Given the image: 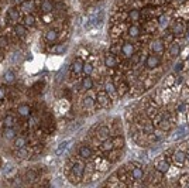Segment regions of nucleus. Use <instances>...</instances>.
Wrapping results in <instances>:
<instances>
[{
    "mask_svg": "<svg viewBox=\"0 0 189 188\" xmlns=\"http://www.w3.org/2000/svg\"><path fill=\"white\" fill-rule=\"evenodd\" d=\"M160 64H161V58H160L158 54H151V55H148L146 59V66L150 68V70H155V68H158Z\"/></svg>",
    "mask_w": 189,
    "mask_h": 188,
    "instance_id": "f257e3e1",
    "label": "nucleus"
},
{
    "mask_svg": "<svg viewBox=\"0 0 189 188\" xmlns=\"http://www.w3.org/2000/svg\"><path fill=\"white\" fill-rule=\"evenodd\" d=\"M185 31H186V23L174 21L171 24V34H174V36H182Z\"/></svg>",
    "mask_w": 189,
    "mask_h": 188,
    "instance_id": "f03ea898",
    "label": "nucleus"
},
{
    "mask_svg": "<svg viewBox=\"0 0 189 188\" xmlns=\"http://www.w3.org/2000/svg\"><path fill=\"white\" fill-rule=\"evenodd\" d=\"M171 168V166H169V163L167 161V159H158L155 161V170L158 171V173H168V170Z\"/></svg>",
    "mask_w": 189,
    "mask_h": 188,
    "instance_id": "7ed1b4c3",
    "label": "nucleus"
},
{
    "mask_svg": "<svg viewBox=\"0 0 189 188\" xmlns=\"http://www.w3.org/2000/svg\"><path fill=\"white\" fill-rule=\"evenodd\" d=\"M110 99L112 98H110L109 93L106 92V91H102V92L98 93V102L100 103V106H103V107L110 106Z\"/></svg>",
    "mask_w": 189,
    "mask_h": 188,
    "instance_id": "20e7f679",
    "label": "nucleus"
},
{
    "mask_svg": "<svg viewBox=\"0 0 189 188\" xmlns=\"http://www.w3.org/2000/svg\"><path fill=\"white\" fill-rule=\"evenodd\" d=\"M121 52H123L124 57H127V58H131V57L134 55V45L131 44V43H128V41H126V43H123V45H121Z\"/></svg>",
    "mask_w": 189,
    "mask_h": 188,
    "instance_id": "39448f33",
    "label": "nucleus"
},
{
    "mask_svg": "<svg viewBox=\"0 0 189 188\" xmlns=\"http://www.w3.org/2000/svg\"><path fill=\"white\" fill-rule=\"evenodd\" d=\"M151 48H153V51L155 52V54H162L164 50H165V47H164V41L160 40V38H157V40L153 41V44H151Z\"/></svg>",
    "mask_w": 189,
    "mask_h": 188,
    "instance_id": "423d86ee",
    "label": "nucleus"
},
{
    "mask_svg": "<svg viewBox=\"0 0 189 188\" xmlns=\"http://www.w3.org/2000/svg\"><path fill=\"white\" fill-rule=\"evenodd\" d=\"M174 161L178 164V166H181V164H185L186 161V153L183 150H178L174 153Z\"/></svg>",
    "mask_w": 189,
    "mask_h": 188,
    "instance_id": "0eeeda50",
    "label": "nucleus"
},
{
    "mask_svg": "<svg viewBox=\"0 0 189 188\" xmlns=\"http://www.w3.org/2000/svg\"><path fill=\"white\" fill-rule=\"evenodd\" d=\"M105 64L107 68H114V66H117V64H119V59L113 55V54H109V55L105 57Z\"/></svg>",
    "mask_w": 189,
    "mask_h": 188,
    "instance_id": "6e6552de",
    "label": "nucleus"
},
{
    "mask_svg": "<svg viewBox=\"0 0 189 188\" xmlns=\"http://www.w3.org/2000/svg\"><path fill=\"white\" fill-rule=\"evenodd\" d=\"M83 171H85L83 163H76V164L72 167V174L76 175V177H82V175H83Z\"/></svg>",
    "mask_w": 189,
    "mask_h": 188,
    "instance_id": "1a4fd4ad",
    "label": "nucleus"
},
{
    "mask_svg": "<svg viewBox=\"0 0 189 188\" xmlns=\"http://www.w3.org/2000/svg\"><path fill=\"white\" fill-rule=\"evenodd\" d=\"M83 61H82V59L80 58H76L75 59V61H73L72 62V70H73V72H75V74H80V72H82V70H83Z\"/></svg>",
    "mask_w": 189,
    "mask_h": 188,
    "instance_id": "9d476101",
    "label": "nucleus"
},
{
    "mask_svg": "<svg viewBox=\"0 0 189 188\" xmlns=\"http://www.w3.org/2000/svg\"><path fill=\"white\" fill-rule=\"evenodd\" d=\"M140 34H141V28H140V26L133 24V26L128 27V36H130V37L137 38V37H140Z\"/></svg>",
    "mask_w": 189,
    "mask_h": 188,
    "instance_id": "9b49d317",
    "label": "nucleus"
},
{
    "mask_svg": "<svg viewBox=\"0 0 189 188\" xmlns=\"http://www.w3.org/2000/svg\"><path fill=\"white\" fill-rule=\"evenodd\" d=\"M92 88H93V81H92V78L89 77V75H86V77L82 79V89H83V91H91Z\"/></svg>",
    "mask_w": 189,
    "mask_h": 188,
    "instance_id": "f8f14e48",
    "label": "nucleus"
},
{
    "mask_svg": "<svg viewBox=\"0 0 189 188\" xmlns=\"http://www.w3.org/2000/svg\"><path fill=\"white\" fill-rule=\"evenodd\" d=\"M45 40L48 43H55V41L58 40V33H57V30H48L47 33H45Z\"/></svg>",
    "mask_w": 189,
    "mask_h": 188,
    "instance_id": "ddd939ff",
    "label": "nucleus"
},
{
    "mask_svg": "<svg viewBox=\"0 0 189 188\" xmlns=\"http://www.w3.org/2000/svg\"><path fill=\"white\" fill-rule=\"evenodd\" d=\"M131 177L137 181L143 180V178H144V171L141 170V167H134L133 171H131Z\"/></svg>",
    "mask_w": 189,
    "mask_h": 188,
    "instance_id": "4468645a",
    "label": "nucleus"
},
{
    "mask_svg": "<svg viewBox=\"0 0 189 188\" xmlns=\"http://www.w3.org/2000/svg\"><path fill=\"white\" fill-rule=\"evenodd\" d=\"M106 92L109 93V96L112 98V99H114V96L117 95V89L114 88V85H113L110 81L106 82Z\"/></svg>",
    "mask_w": 189,
    "mask_h": 188,
    "instance_id": "2eb2a0df",
    "label": "nucleus"
},
{
    "mask_svg": "<svg viewBox=\"0 0 189 188\" xmlns=\"http://www.w3.org/2000/svg\"><path fill=\"white\" fill-rule=\"evenodd\" d=\"M14 33L17 34L18 37H24V36L27 34V26H24V24H16Z\"/></svg>",
    "mask_w": 189,
    "mask_h": 188,
    "instance_id": "dca6fc26",
    "label": "nucleus"
},
{
    "mask_svg": "<svg viewBox=\"0 0 189 188\" xmlns=\"http://www.w3.org/2000/svg\"><path fill=\"white\" fill-rule=\"evenodd\" d=\"M140 16H141V13H140L137 9H131V10L128 11V20L133 23L138 21V20H140Z\"/></svg>",
    "mask_w": 189,
    "mask_h": 188,
    "instance_id": "f3484780",
    "label": "nucleus"
},
{
    "mask_svg": "<svg viewBox=\"0 0 189 188\" xmlns=\"http://www.w3.org/2000/svg\"><path fill=\"white\" fill-rule=\"evenodd\" d=\"M114 149V144H113V140H110L109 137L107 139H103L102 141V150L103 151H110Z\"/></svg>",
    "mask_w": 189,
    "mask_h": 188,
    "instance_id": "a211bd4d",
    "label": "nucleus"
},
{
    "mask_svg": "<svg viewBox=\"0 0 189 188\" xmlns=\"http://www.w3.org/2000/svg\"><path fill=\"white\" fill-rule=\"evenodd\" d=\"M34 9V3L33 0H27V2H23L21 3V10L26 13V14H28L30 11Z\"/></svg>",
    "mask_w": 189,
    "mask_h": 188,
    "instance_id": "6ab92c4d",
    "label": "nucleus"
},
{
    "mask_svg": "<svg viewBox=\"0 0 189 188\" xmlns=\"http://www.w3.org/2000/svg\"><path fill=\"white\" fill-rule=\"evenodd\" d=\"M92 154H93V153H92V150L87 147V146H82V147H79V156H80V157H83V159H89Z\"/></svg>",
    "mask_w": 189,
    "mask_h": 188,
    "instance_id": "aec40b11",
    "label": "nucleus"
},
{
    "mask_svg": "<svg viewBox=\"0 0 189 188\" xmlns=\"http://www.w3.org/2000/svg\"><path fill=\"white\" fill-rule=\"evenodd\" d=\"M16 123V119L14 116H11V115H7V116H4V120H3V127H13Z\"/></svg>",
    "mask_w": 189,
    "mask_h": 188,
    "instance_id": "412c9836",
    "label": "nucleus"
},
{
    "mask_svg": "<svg viewBox=\"0 0 189 188\" xmlns=\"http://www.w3.org/2000/svg\"><path fill=\"white\" fill-rule=\"evenodd\" d=\"M3 136L7 139V140H13L16 139V132L13 127H4V132H3Z\"/></svg>",
    "mask_w": 189,
    "mask_h": 188,
    "instance_id": "4be33fe9",
    "label": "nucleus"
},
{
    "mask_svg": "<svg viewBox=\"0 0 189 188\" xmlns=\"http://www.w3.org/2000/svg\"><path fill=\"white\" fill-rule=\"evenodd\" d=\"M52 9H54V3H52L51 0H45L43 4H41V10L44 13H51Z\"/></svg>",
    "mask_w": 189,
    "mask_h": 188,
    "instance_id": "5701e85b",
    "label": "nucleus"
},
{
    "mask_svg": "<svg viewBox=\"0 0 189 188\" xmlns=\"http://www.w3.org/2000/svg\"><path fill=\"white\" fill-rule=\"evenodd\" d=\"M7 14H9V19H10L11 21H17V19H18V11H17V9H16V7H10V9H9Z\"/></svg>",
    "mask_w": 189,
    "mask_h": 188,
    "instance_id": "b1692460",
    "label": "nucleus"
},
{
    "mask_svg": "<svg viewBox=\"0 0 189 188\" xmlns=\"http://www.w3.org/2000/svg\"><path fill=\"white\" fill-rule=\"evenodd\" d=\"M4 81L6 82H9V84H13V82L16 81V75H14V72L13 71H6L4 72Z\"/></svg>",
    "mask_w": 189,
    "mask_h": 188,
    "instance_id": "393cba45",
    "label": "nucleus"
},
{
    "mask_svg": "<svg viewBox=\"0 0 189 188\" xmlns=\"http://www.w3.org/2000/svg\"><path fill=\"white\" fill-rule=\"evenodd\" d=\"M17 111H18V113L21 115V116H28L30 112H31V111H30V106H28V105H26V103L20 105Z\"/></svg>",
    "mask_w": 189,
    "mask_h": 188,
    "instance_id": "a878e982",
    "label": "nucleus"
},
{
    "mask_svg": "<svg viewBox=\"0 0 189 188\" xmlns=\"http://www.w3.org/2000/svg\"><path fill=\"white\" fill-rule=\"evenodd\" d=\"M169 52H171V57H178L179 55V52H181V47H179V44H172L171 45V48H169Z\"/></svg>",
    "mask_w": 189,
    "mask_h": 188,
    "instance_id": "bb28decb",
    "label": "nucleus"
},
{
    "mask_svg": "<svg viewBox=\"0 0 189 188\" xmlns=\"http://www.w3.org/2000/svg\"><path fill=\"white\" fill-rule=\"evenodd\" d=\"M26 144H27V139H26V137H16V143H14V146H16L17 149L26 147Z\"/></svg>",
    "mask_w": 189,
    "mask_h": 188,
    "instance_id": "cd10ccee",
    "label": "nucleus"
},
{
    "mask_svg": "<svg viewBox=\"0 0 189 188\" xmlns=\"http://www.w3.org/2000/svg\"><path fill=\"white\" fill-rule=\"evenodd\" d=\"M16 173V167L13 164H7V166L4 167V175H7V177H11L13 174Z\"/></svg>",
    "mask_w": 189,
    "mask_h": 188,
    "instance_id": "c85d7f7f",
    "label": "nucleus"
},
{
    "mask_svg": "<svg viewBox=\"0 0 189 188\" xmlns=\"http://www.w3.org/2000/svg\"><path fill=\"white\" fill-rule=\"evenodd\" d=\"M93 65H92L91 62H85L83 64V70H82V72H83L85 75H91L92 72H93Z\"/></svg>",
    "mask_w": 189,
    "mask_h": 188,
    "instance_id": "c756f323",
    "label": "nucleus"
},
{
    "mask_svg": "<svg viewBox=\"0 0 189 188\" xmlns=\"http://www.w3.org/2000/svg\"><path fill=\"white\" fill-rule=\"evenodd\" d=\"M98 136L100 137V139H107V137H109V129H107V127H100V129H99V132H98Z\"/></svg>",
    "mask_w": 189,
    "mask_h": 188,
    "instance_id": "7c9ffc66",
    "label": "nucleus"
},
{
    "mask_svg": "<svg viewBox=\"0 0 189 188\" xmlns=\"http://www.w3.org/2000/svg\"><path fill=\"white\" fill-rule=\"evenodd\" d=\"M34 23H35V20H34V17L30 14V13L24 16V26H27V27H28V26H33Z\"/></svg>",
    "mask_w": 189,
    "mask_h": 188,
    "instance_id": "2f4dec72",
    "label": "nucleus"
},
{
    "mask_svg": "<svg viewBox=\"0 0 189 188\" xmlns=\"http://www.w3.org/2000/svg\"><path fill=\"white\" fill-rule=\"evenodd\" d=\"M113 144H114V147H123L124 146V140H123V137H116L114 140H113Z\"/></svg>",
    "mask_w": 189,
    "mask_h": 188,
    "instance_id": "473e14b6",
    "label": "nucleus"
},
{
    "mask_svg": "<svg viewBox=\"0 0 189 188\" xmlns=\"http://www.w3.org/2000/svg\"><path fill=\"white\" fill-rule=\"evenodd\" d=\"M18 157L20 159H28V156H30V153H28V150H26V149L23 147V149H18Z\"/></svg>",
    "mask_w": 189,
    "mask_h": 188,
    "instance_id": "72a5a7b5",
    "label": "nucleus"
},
{
    "mask_svg": "<svg viewBox=\"0 0 189 188\" xmlns=\"http://www.w3.org/2000/svg\"><path fill=\"white\" fill-rule=\"evenodd\" d=\"M83 105L85 106H87V107H91L92 105H93V98H92V96H85L83 98Z\"/></svg>",
    "mask_w": 189,
    "mask_h": 188,
    "instance_id": "f704fd0d",
    "label": "nucleus"
},
{
    "mask_svg": "<svg viewBox=\"0 0 189 188\" xmlns=\"http://www.w3.org/2000/svg\"><path fill=\"white\" fill-rule=\"evenodd\" d=\"M54 51H55V54H65L66 45H58V47L54 48Z\"/></svg>",
    "mask_w": 189,
    "mask_h": 188,
    "instance_id": "c9c22d12",
    "label": "nucleus"
},
{
    "mask_svg": "<svg viewBox=\"0 0 189 188\" xmlns=\"http://www.w3.org/2000/svg\"><path fill=\"white\" fill-rule=\"evenodd\" d=\"M43 20H44V23H51L52 21V16L50 14V13H45V16L43 17Z\"/></svg>",
    "mask_w": 189,
    "mask_h": 188,
    "instance_id": "e433bc0d",
    "label": "nucleus"
},
{
    "mask_svg": "<svg viewBox=\"0 0 189 188\" xmlns=\"http://www.w3.org/2000/svg\"><path fill=\"white\" fill-rule=\"evenodd\" d=\"M66 146H68V141H64V143H62V144H59V146H58V149H57V153L62 151V150H64V149L66 147Z\"/></svg>",
    "mask_w": 189,
    "mask_h": 188,
    "instance_id": "4c0bfd02",
    "label": "nucleus"
},
{
    "mask_svg": "<svg viewBox=\"0 0 189 188\" xmlns=\"http://www.w3.org/2000/svg\"><path fill=\"white\" fill-rule=\"evenodd\" d=\"M7 45V38L6 37H0V47L3 48V47H6Z\"/></svg>",
    "mask_w": 189,
    "mask_h": 188,
    "instance_id": "58836bf2",
    "label": "nucleus"
},
{
    "mask_svg": "<svg viewBox=\"0 0 189 188\" xmlns=\"http://www.w3.org/2000/svg\"><path fill=\"white\" fill-rule=\"evenodd\" d=\"M26 175H28V178H30V180H33V178H35V173H34V171H28V173H27Z\"/></svg>",
    "mask_w": 189,
    "mask_h": 188,
    "instance_id": "ea45409f",
    "label": "nucleus"
},
{
    "mask_svg": "<svg viewBox=\"0 0 189 188\" xmlns=\"http://www.w3.org/2000/svg\"><path fill=\"white\" fill-rule=\"evenodd\" d=\"M178 111H179V112H185V111H186V105H183V103H182V105H179Z\"/></svg>",
    "mask_w": 189,
    "mask_h": 188,
    "instance_id": "a19ab883",
    "label": "nucleus"
},
{
    "mask_svg": "<svg viewBox=\"0 0 189 188\" xmlns=\"http://www.w3.org/2000/svg\"><path fill=\"white\" fill-rule=\"evenodd\" d=\"M4 95H6V91H4L3 88H0V99H3Z\"/></svg>",
    "mask_w": 189,
    "mask_h": 188,
    "instance_id": "79ce46f5",
    "label": "nucleus"
},
{
    "mask_svg": "<svg viewBox=\"0 0 189 188\" xmlns=\"http://www.w3.org/2000/svg\"><path fill=\"white\" fill-rule=\"evenodd\" d=\"M182 66H183V65H182V62H179L178 65H176V68H175V71H181V70H182Z\"/></svg>",
    "mask_w": 189,
    "mask_h": 188,
    "instance_id": "37998d69",
    "label": "nucleus"
},
{
    "mask_svg": "<svg viewBox=\"0 0 189 188\" xmlns=\"http://www.w3.org/2000/svg\"><path fill=\"white\" fill-rule=\"evenodd\" d=\"M186 160H188V161H189V151H188V153H186Z\"/></svg>",
    "mask_w": 189,
    "mask_h": 188,
    "instance_id": "c03bdc74",
    "label": "nucleus"
},
{
    "mask_svg": "<svg viewBox=\"0 0 189 188\" xmlns=\"http://www.w3.org/2000/svg\"><path fill=\"white\" fill-rule=\"evenodd\" d=\"M182 2H185V0H176V3H182Z\"/></svg>",
    "mask_w": 189,
    "mask_h": 188,
    "instance_id": "a18cd8bd",
    "label": "nucleus"
}]
</instances>
